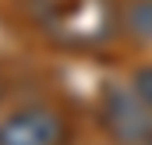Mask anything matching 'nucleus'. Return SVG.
<instances>
[{
    "label": "nucleus",
    "instance_id": "obj_1",
    "mask_svg": "<svg viewBox=\"0 0 152 145\" xmlns=\"http://www.w3.org/2000/svg\"><path fill=\"white\" fill-rule=\"evenodd\" d=\"M120 29V11L110 0H60L50 11L46 32L75 50H96Z\"/></svg>",
    "mask_w": 152,
    "mask_h": 145
},
{
    "label": "nucleus",
    "instance_id": "obj_2",
    "mask_svg": "<svg viewBox=\"0 0 152 145\" xmlns=\"http://www.w3.org/2000/svg\"><path fill=\"white\" fill-rule=\"evenodd\" d=\"M99 124L117 145L152 142V106L134 92V85L106 81L99 92Z\"/></svg>",
    "mask_w": 152,
    "mask_h": 145
},
{
    "label": "nucleus",
    "instance_id": "obj_3",
    "mask_svg": "<svg viewBox=\"0 0 152 145\" xmlns=\"http://www.w3.org/2000/svg\"><path fill=\"white\" fill-rule=\"evenodd\" d=\"M0 145H64V120L50 106H25L0 120Z\"/></svg>",
    "mask_w": 152,
    "mask_h": 145
},
{
    "label": "nucleus",
    "instance_id": "obj_4",
    "mask_svg": "<svg viewBox=\"0 0 152 145\" xmlns=\"http://www.w3.org/2000/svg\"><path fill=\"white\" fill-rule=\"evenodd\" d=\"M120 25L134 42H152V0H131L120 11Z\"/></svg>",
    "mask_w": 152,
    "mask_h": 145
},
{
    "label": "nucleus",
    "instance_id": "obj_5",
    "mask_svg": "<svg viewBox=\"0 0 152 145\" xmlns=\"http://www.w3.org/2000/svg\"><path fill=\"white\" fill-rule=\"evenodd\" d=\"M131 85H134V92L152 106V64L149 67H138V71L131 74Z\"/></svg>",
    "mask_w": 152,
    "mask_h": 145
},
{
    "label": "nucleus",
    "instance_id": "obj_6",
    "mask_svg": "<svg viewBox=\"0 0 152 145\" xmlns=\"http://www.w3.org/2000/svg\"><path fill=\"white\" fill-rule=\"evenodd\" d=\"M0 96H4V78H0Z\"/></svg>",
    "mask_w": 152,
    "mask_h": 145
},
{
    "label": "nucleus",
    "instance_id": "obj_7",
    "mask_svg": "<svg viewBox=\"0 0 152 145\" xmlns=\"http://www.w3.org/2000/svg\"><path fill=\"white\" fill-rule=\"evenodd\" d=\"M149 145H152V142H149Z\"/></svg>",
    "mask_w": 152,
    "mask_h": 145
}]
</instances>
